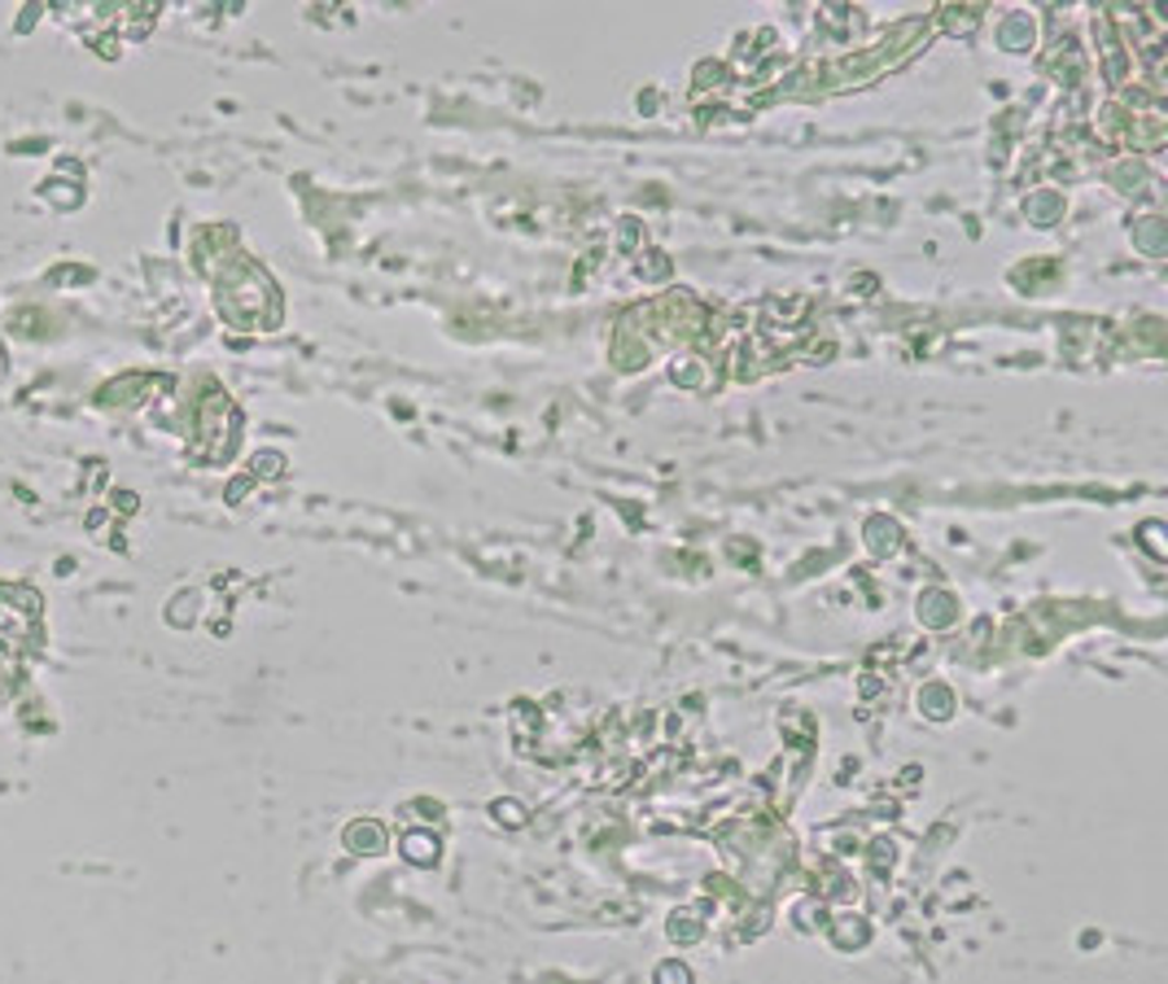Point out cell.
Instances as JSON below:
<instances>
[{
    "label": "cell",
    "mask_w": 1168,
    "mask_h": 984,
    "mask_svg": "<svg viewBox=\"0 0 1168 984\" xmlns=\"http://www.w3.org/2000/svg\"><path fill=\"white\" fill-rule=\"evenodd\" d=\"M657 981H665V984H692V976H687V968H674V963H665V968L657 972Z\"/></svg>",
    "instance_id": "7a4b0ae2"
},
{
    "label": "cell",
    "mask_w": 1168,
    "mask_h": 984,
    "mask_svg": "<svg viewBox=\"0 0 1168 984\" xmlns=\"http://www.w3.org/2000/svg\"><path fill=\"white\" fill-rule=\"evenodd\" d=\"M346 844L355 853H382L386 849V831L377 822H355V827H346Z\"/></svg>",
    "instance_id": "6da1fadb"
}]
</instances>
